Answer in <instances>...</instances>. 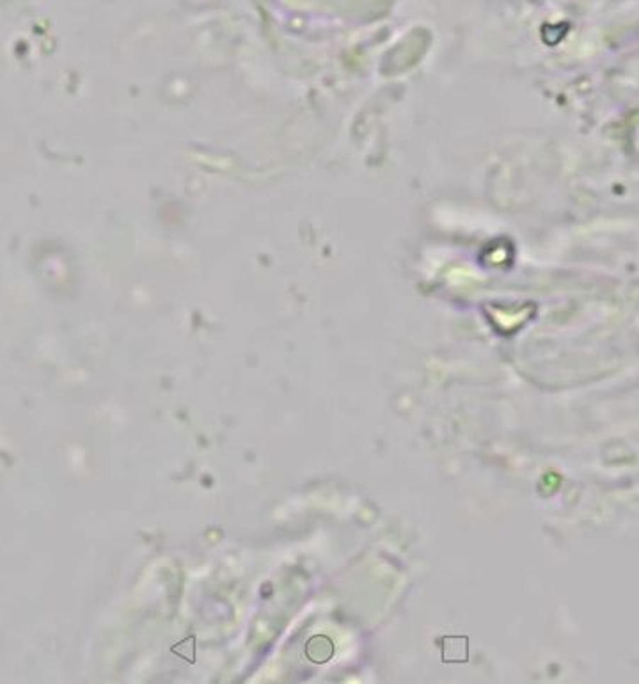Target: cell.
<instances>
[{"instance_id": "cell-1", "label": "cell", "mask_w": 639, "mask_h": 684, "mask_svg": "<svg viewBox=\"0 0 639 684\" xmlns=\"http://www.w3.org/2000/svg\"><path fill=\"white\" fill-rule=\"evenodd\" d=\"M469 640L467 637H446L442 638V661L444 663H465Z\"/></svg>"}, {"instance_id": "cell-2", "label": "cell", "mask_w": 639, "mask_h": 684, "mask_svg": "<svg viewBox=\"0 0 639 684\" xmlns=\"http://www.w3.org/2000/svg\"><path fill=\"white\" fill-rule=\"evenodd\" d=\"M334 654V644L329 637H312L305 645V656L312 663H325Z\"/></svg>"}, {"instance_id": "cell-3", "label": "cell", "mask_w": 639, "mask_h": 684, "mask_svg": "<svg viewBox=\"0 0 639 684\" xmlns=\"http://www.w3.org/2000/svg\"><path fill=\"white\" fill-rule=\"evenodd\" d=\"M171 651H173L176 656H180V658L187 659L188 663H196V637L185 638V640L180 641V644L173 645Z\"/></svg>"}]
</instances>
